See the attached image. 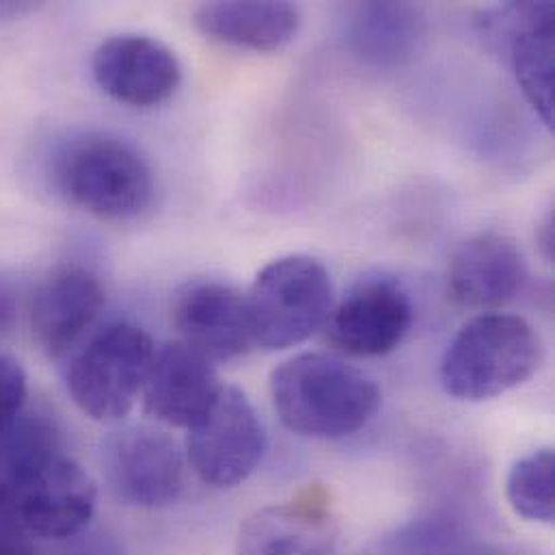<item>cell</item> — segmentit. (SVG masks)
<instances>
[{"instance_id":"cell-1","label":"cell","mask_w":555,"mask_h":555,"mask_svg":"<svg viewBox=\"0 0 555 555\" xmlns=\"http://www.w3.org/2000/svg\"><path fill=\"white\" fill-rule=\"evenodd\" d=\"M271 398L281 424L309 439H344L359 433L380 406V389L339 357L302 352L271 376Z\"/></svg>"},{"instance_id":"cell-2","label":"cell","mask_w":555,"mask_h":555,"mask_svg":"<svg viewBox=\"0 0 555 555\" xmlns=\"http://www.w3.org/2000/svg\"><path fill=\"white\" fill-rule=\"evenodd\" d=\"M539 331L519 315L487 311L472 318L441 359V385L463 402H482L524 385L543 363Z\"/></svg>"},{"instance_id":"cell-3","label":"cell","mask_w":555,"mask_h":555,"mask_svg":"<svg viewBox=\"0 0 555 555\" xmlns=\"http://www.w3.org/2000/svg\"><path fill=\"white\" fill-rule=\"evenodd\" d=\"M56 184L67 202L102 221H130L154 199V173L126 141L87 134L67 145L56 163Z\"/></svg>"},{"instance_id":"cell-4","label":"cell","mask_w":555,"mask_h":555,"mask_svg":"<svg viewBox=\"0 0 555 555\" xmlns=\"http://www.w3.org/2000/svg\"><path fill=\"white\" fill-rule=\"evenodd\" d=\"M154 354V341L141 326L132 322L104 326L69 363L72 400L95 422L124 420L143 393Z\"/></svg>"},{"instance_id":"cell-5","label":"cell","mask_w":555,"mask_h":555,"mask_svg":"<svg viewBox=\"0 0 555 555\" xmlns=\"http://www.w3.org/2000/svg\"><path fill=\"white\" fill-rule=\"evenodd\" d=\"M256 346L285 350L324 328L333 309V283L309 256H285L262 269L247 294Z\"/></svg>"},{"instance_id":"cell-6","label":"cell","mask_w":555,"mask_h":555,"mask_svg":"<svg viewBox=\"0 0 555 555\" xmlns=\"http://www.w3.org/2000/svg\"><path fill=\"white\" fill-rule=\"evenodd\" d=\"M0 491L33 537L67 541L80 534L98 502L91 476L61 452L0 472Z\"/></svg>"},{"instance_id":"cell-7","label":"cell","mask_w":555,"mask_h":555,"mask_svg":"<svg viewBox=\"0 0 555 555\" xmlns=\"http://www.w3.org/2000/svg\"><path fill=\"white\" fill-rule=\"evenodd\" d=\"M189 459L210 487L243 485L267 454L264 424L245 391L221 385L212 404L189 428Z\"/></svg>"},{"instance_id":"cell-8","label":"cell","mask_w":555,"mask_h":555,"mask_svg":"<svg viewBox=\"0 0 555 555\" xmlns=\"http://www.w3.org/2000/svg\"><path fill=\"white\" fill-rule=\"evenodd\" d=\"M102 467L117 500L137 508L173 504L184 489L178 443L152 426H128L102 441Z\"/></svg>"},{"instance_id":"cell-9","label":"cell","mask_w":555,"mask_h":555,"mask_svg":"<svg viewBox=\"0 0 555 555\" xmlns=\"http://www.w3.org/2000/svg\"><path fill=\"white\" fill-rule=\"evenodd\" d=\"M413 322V305L400 281L385 275L357 281L333 305L326 341L348 357H383L393 352Z\"/></svg>"},{"instance_id":"cell-10","label":"cell","mask_w":555,"mask_h":555,"mask_svg":"<svg viewBox=\"0 0 555 555\" xmlns=\"http://www.w3.org/2000/svg\"><path fill=\"white\" fill-rule=\"evenodd\" d=\"M91 72L108 98L134 108L167 102L182 82L176 52L163 41L137 33L104 39L93 52Z\"/></svg>"},{"instance_id":"cell-11","label":"cell","mask_w":555,"mask_h":555,"mask_svg":"<svg viewBox=\"0 0 555 555\" xmlns=\"http://www.w3.org/2000/svg\"><path fill=\"white\" fill-rule=\"evenodd\" d=\"M180 341L210 361H232L256 348L247 294L221 281L186 285L173 307Z\"/></svg>"},{"instance_id":"cell-12","label":"cell","mask_w":555,"mask_h":555,"mask_svg":"<svg viewBox=\"0 0 555 555\" xmlns=\"http://www.w3.org/2000/svg\"><path fill=\"white\" fill-rule=\"evenodd\" d=\"M554 13L552 2H513L485 20L508 39L517 82L547 128L555 124Z\"/></svg>"},{"instance_id":"cell-13","label":"cell","mask_w":555,"mask_h":555,"mask_svg":"<svg viewBox=\"0 0 555 555\" xmlns=\"http://www.w3.org/2000/svg\"><path fill=\"white\" fill-rule=\"evenodd\" d=\"M528 283V258L519 243L502 232H480L454 251L448 289L469 309H498L521 294Z\"/></svg>"},{"instance_id":"cell-14","label":"cell","mask_w":555,"mask_h":555,"mask_svg":"<svg viewBox=\"0 0 555 555\" xmlns=\"http://www.w3.org/2000/svg\"><path fill=\"white\" fill-rule=\"evenodd\" d=\"M104 287L98 275L78 264L54 269L33 296L30 324L39 346L54 359L76 348L104 309Z\"/></svg>"},{"instance_id":"cell-15","label":"cell","mask_w":555,"mask_h":555,"mask_svg":"<svg viewBox=\"0 0 555 555\" xmlns=\"http://www.w3.org/2000/svg\"><path fill=\"white\" fill-rule=\"evenodd\" d=\"M221 389L215 361L184 341L156 348L143 387L145 413L173 428H191Z\"/></svg>"},{"instance_id":"cell-16","label":"cell","mask_w":555,"mask_h":555,"mask_svg":"<svg viewBox=\"0 0 555 555\" xmlns=\"http://www.w3.org/2000/svg\"><path fill=\"white\" fill-rule=\"evenodd\" d=\"M326 504V493L313 487L254 513L241 526L238 555H331L337 526Z\"/></svg>"},{"instance_id":"cell-17","label":"cell","mask_w":555,"mask_h":555,"mask_svg":"<svg viewBox=\"0 0 555 555\" xmlns=\"http://www.w3.org/2000/svg\"><path fill=\"white\" fill-rule=\"evenodd\" d=\"M202 35L234 48L275 52L287 46L300 28V11L292 2L232 0L206 2L195 11Z\"/></svg>"},{"instance_id":"cell-18","label":"cell","mask_w":555,"mask_h":555,"mask_svg":"<svg viewBox=\"0 0 555 555\" xmlns=\"http://www.w3.org/2000/svg\"><path fill=\"white\" fill-rule=\"evenodd\" d=\"M426 20L409 2H363L348 22L352 52L372 65L393 67L406 63L420 48Z\"/></svg>"},{"instance_id":"cell-19","label":"cell","mask_w":555,"mask_h":555,"mask_svg":"<svg viewBox=\"0 0 555 555\" xmlns=\"http://www.w3.org/2000/svg\"><path fill=\"white\" fill-rule=\"evenodd\" d=\"M506 495L519 517L552 524L555 517L554 450L545 448L519 459L508 474Z\"/></svg>"},{"instance_id":"cell-20","label":"cell","mask_w":555,"mask_h":555,"mask_svg":"<svg viewBox=\"0 0 555 555\" xmlns=\"http://www.w3.org/2000/svg\"><path fill=\"white\" fill-rule=\"evenodd\" d=\"M463 543L465 534L454 519L422 517L389 530L361 555H452Z\"/></svg>"},{"instance_id":"cell-21","label":"cell","mask_w":555,"mask_h":555,"mask_svg":"<svg viewBox=\"0 0 555 555\" xmlns=\"http://www.w3.org/2000/svg\"><path fill=\"white\" fill-rule=\"evenodd\" d=\"M28 380L22 363L9 354H0V437L26 409Z\"/></svg>"},{"instance_id":"cell-22","label":"cell","mask_w":555,"mask_h":555,"mask_svg":"<svg viewBox=\"0 0 555 555\" xmlns=\"http://www.w3.org/2000/svg\"><path fill=\"white\" fill-rule=\"evenodd\" d=\"M33 534L0 491V555H37Z\"/></svg>"},{"instance_id":"cell-23","label":"cell","mask_w":555,"mask_h":555,"mask_svg":"<svg viewBox=\"0 0 555 555\" xmlns=\"http://www.w3.org/2000/svg\"><path fill=\"white\" fill-rule=\"evenodd\" d=\"M61 555H124L119 543L106 532H87L67 539Z\"/></svg>"},{"instance_id":"cell-24","label":"cell","mask_w":555,"mask_h":555,"mask_svg":"<svg viewBox=\"0 0 555 555\" xmlns=\"http://www.w3.org/2000/svg\"><path fill=\"white\" fill-rule=\"evenodd\" d=\"M554 215L550 212V215L543 219V223H541V228H539V234H537L541 254H543V258L547 260V264H552V260H554Z\"/></svg>"},{"instance_id":"cell-25","label":"cell","mask_w":555,"mask_h":555,"mask_svg":"<svg viewBox=\"0 0 555 555\" xmlns=\"http://www.w3.org/2000/svg\"><path fill=\"white\" fill-rule=\"evenodd\" d=\"M13 318V298L7 283L0 279V335L9 328Z\"/></svg>"},{"instance_id":"cell-26","label":"cell","mask_w":555,"mask_h":555,"mask_svg":"<svg viewBox=\"0 0 555 555\" xmlns=\"http://www.w3.org/2000/svg\"><path fill=\"white\" fill-rule=\"evenodd\" d=\"M35 9H37V4H30V2H0V24L22 17V15H28Z\"/></svg>"}]
</instances>
